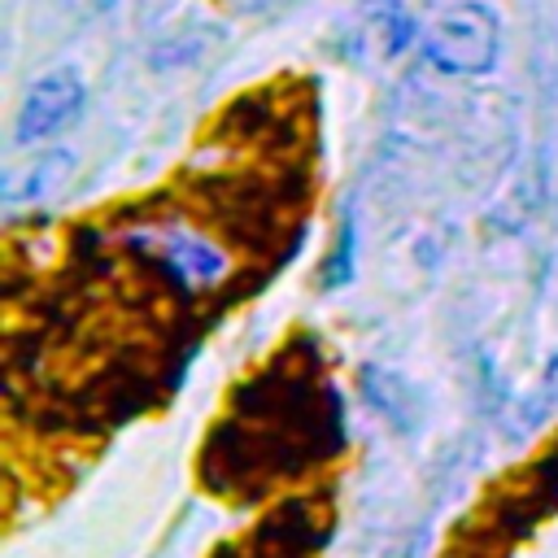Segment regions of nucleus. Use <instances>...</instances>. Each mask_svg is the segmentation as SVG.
Listing matches in <instances>:
<instances>
[{
  "label": "nucleus",
  "instance_id": "1",
  "mask_svg": "<svg viewBox=\"0 0 558 558\" xmlns=\"http://www.w3.org/2000/svg\"><path fill=\"white\" fill-rule=\"evenodd\" d=\"M126 248L144 253L153 266H161V275L170 283H179L183 292H214L227 283V275L235 266L231 253L214 235H205L201 227L179 222V218H153V222L131 227Z\"/></svg>",
  "mask_w": 558,
  "mask_h": 558
},
{
  "label": "nucleus",
  "instance_id": "2",
  "mask_svg": "<svg viewBox=\"0 0 558 558\" xmlns=\"http://www.w3.org/2000/svg\"><path fill=\"white\" fill-rule=\"evenodd\" d=\"M501 52V22L484 0L440 9L423 31V57L445 74H488Z\"/></svg>",
  "mask_w": 558,
  "mask_h": 558
},
{
  "label": "nucleus",
  "instance_id": "3",
  "mask_svg": "<svg viewBox=\"0 0 558 558\" xmlns=\"http://www.w3.org/2000/svg\"><path fill=\"white\" fill-rule=\"evenodd\" d=\"M83 78L74 70H52L44 78L31 83L26 100L17 105V122H13V140L17 144H39L52 140L78 109H83Z\"/></svg>",
  "mask_w": 558,
  "mask_h": 558
},
{
  "label": "nucleus",
  "instance_id": "4",
  "mask_svg": "<svg viewBox=\"0 0 558 558\" xmlns=\"http://www.w3.org/2000/svg\"><path fill=\"white\" fill-rule=\"evenodd\" d=\"M70 170H74V157H70V153H39V157H31V161L4 170V179H0V201H4L9 209L35 205V201H44L52 187H61Z\"/></svg>",
  "mask_w": 558,
  "mask_h": 558
},
{
  "label": "nucleus",
  "instance_id": "5",
  "mask_svg": "<svg viewBox=\"0 0 558 558\" xmlns=\"http://www.w3.org/2000/svg\"><path fill=\"white\" fill-rule=\"evenodd\" d=\"M235 13H262V9H275V4H283V0H227Z\"/></svg>",
  "mask_w": 558,
  "mask_h": 558
}]
</instances>
